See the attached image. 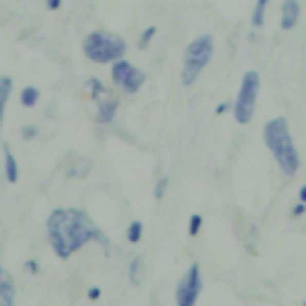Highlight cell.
<instances>
[{"instance_id": "6da1fadb", "label": "cell", "mask_w": 306, "mask_h": 306, "mask_svg": "<svg viewBox=\"0 0 306 306\" xmlns=\"http://www.w3.org/2000/svg\"><path fill=\"white\" fill-rule=\"evenodd\" d=\"M48 242L53 246L58 258H67L72 254L86 246L89 242L98 239V242L108 246V239L101 235V230L96 227V223L89 218L86 211L79 208H58L48 216Z\"/></svg>"}, {"instance_id": "7a4b0ae2", "label": "cell", "mask_w": 306, "mask_h": 306, "mask_svg": "<svg viewBox=\"0 0 306 306\" xmlns=\"http://www.w3.org/2000/svg\"><path fill=\"white\" fill-rule=\"evenodd\" d=\"M263 139H265V146L271 148V153L275 156V160H278L280 170L285 175H290V177L297 175V170H299V153L294 148L287 120L285 118L271 120V122L263 127Z\"/></svg>"}, {"instance_id": "3957f363", "label": "cell", "mask_w": 306, "mask_h": 306, "mask_svg": "<svg viewBox=\"0 0 306 306\" xmlns=\"http://www.w3.org/2000/svg\"><path fill=\"white\" fill-rule=\"evenodd\" d=\"M84 55L89 58L91 63L105 65V63H115L120 58H125L127 53V43L125 39L112 34H105V31H91L86 39H84Z\"/></svg>"}, {"instance_id": "277c9868", "label": "cell", "mask_w": 306, "mask_h": 306, "mask_svg": "<svg viewBox=\"0 0 306 306\" xmlns=\"http://www.w3.org/2000/svg\"><path fill=\"white\" fill-rule=\"evenodd\" d=\"M213 58V36L203 34L196 36L194 41L187 46L184 50V60H182V86H192V84L199 79L206 65L211 63Z\"/></svg>"}, {"instance_id": "5b68a950", "label": "cell", "mask_w": 306, "mask_h": 306, "mask_svg": "<svg viewBox=\"0 0 306 306\" xmlns=\"http://www.w3.org/2000/svg\"><path fill=\"white\" fill-rule=\"evenodd\" d=\"M258 89H261V76H258V72H254V70L246 72V74L242 76L239 93H237V101H235V105H232L235 120L239 122V125H249L251 118H254Z\"/></svg>"}, {"instance_id": "8992f818", "label": "cell", "mask_w": 306, "mask_h": 306, "mask_svg": "<svg viewBox=\"0 0 306 306\" xmlns=\"http://www.w3.org/2000/svg\"><path fill=\"white\" fill-rule=\"evenodd\" d=\"M201 271H199V265L192 263L189 265V271L182 275V280L177 282V290H175V301L177 306H196V299H199V294H201Z\"/></svg>"}, {"instance_id": "52a82bcc", "label": "cell", "mask_w": 306, "mask_h": 306, "mask_svg": "<svg viewBox=\"0 0 306 306\" xmlns=\"http://www.w3.org/2000/svg\"><path fill=\"white\" fill-rule=\"evenodd\" d=\"M299 14H301L299 0H285V3H282V10H280V27L285 29V31L294 29L297 22H299Z\"/></svg>"}, {"instance_id": "ba28073f", "label": "cell", "mask_w": 306, "mask_h": 306, "mask_svg": "<svg viewBox=\"0 0 306 306\" xmlns=\"http://www.w3.org/2000/svg\"><path fill=\"white\" fill-rule=\"evenodd\" d=\"M14 297H17L14 278L5 268H0V306H14Z\"/></svg>"}, {"instance_id": "9c48e42d", "label": "cell", "mask_w": 306, "mask_h": 306, "mask_svg": "<svg viewBox=\"0 0 306 306\" xmlns=\"http://www.w3.org/2000/svg\"><path fill=\"white\" fill-rule=\"evenodd\" d=\"M132 72H134V65L132 63H127L125 58H120V60H115L112 63V70H110V76H112V82L118 84L120 89L127 84V79L132 76Z\"/></svg>"}, {"instance_id": "30bf717a", "label": "cell", "mask_w": 306, "mask_h": 306, "mask_svg": "<svg viewBox=\"0 0 306 306\" xmlns=\"http://www.w3.org/2000/svg\"><path fill=\"white\" fill-rule=\"evenodd\" d=\"M98 101V112H96V120L101 125H108L115 120V112H118V101L112 98H96Z\"/></svg>"}, {"instance_id": "8fae6325", "label": "cell", "mask_w": 306, "mask_h": 306, "mask_svg": "<svg viewBox=\"0 0 306 306\" xmlns=\"http://www.w3.org/2000/svg\"><path fill=\"white\" fill-rule=\"evenodd\" d=\"M5 177L10 184L20 182V167H17V158L12 156V151L5 146Z\"/></svg>"}, {"instance_id": "7c38bea8", "label": "cell", "mask_w": 306, "mask_h": 306, "mask_svg": "<svg viewBox=\"0 0 306 306\" xmlns=\"http://www.w3.org/2000/svg\"><path fill=\"white\" fill-rule=\"evenodd\" d=\"M144 82H146V74H144L141 70H137V67H134L132 76L127 79V84L122 86V91H125V93H137V91H139L141 86H144Z\"/></svg>"}, {"instance_id": "4fadbf2b", "label": "cell", "mask_w": 306, "mask_h": 306, "mask_svg": "<svg viewBox=\"0 0 306 306\" xmlns=\"http://www.w3.org/2000/svg\"><path fill=\"white\" fill-rule=\"evenodd\" d=\"M271 0H256V5H254V12H251V27H263L265 22V7H268Z\"/></svg>"}, {"instance_id": "5bb4252c", "label": "cell", "mask_w": 306, "mask_h": 306, "mask_svg": "<svg viewBox=\"0 0 306 306\" xmlns=\"http://www.w3.org/2000/svg\"><path fill=\"white\" fill-rule=\"evenodd\" d=\"M39 96H41V93H39L36 86H24L20 93V103L24 105V108H34V105L39 103Z\"/></svg>"}, {"instance_id": "9a60e30c", "label": "cell", "mask_w": 306, "mask_h": 306, "mask_svg": "<svg viewBox=\"0 0 306 306\" xmlns=\"http://www.w3.org/2000/svg\"><path fill=\"white\" fill-rule=\"evenodd\" d=\"M141 230H144V225H141L139 220H134V223L127 227V239H129V244H139L141 242Z\"/></svg>"}, {"instance_id": "2e32d148", "label": "cell", "mask_w": 306, "mask_h": 306, "mask_svg": "<svg viewBox=\"0 0 306 306\" xmlns=\"http://www.w3.org/2000/svg\"><path fill=\"white\" fill-rule=\"evenodd\" d=\"M156 34H158V29H156V27H146V29H144V31H141V36H139V48H146Z\"/></svg>"}, {"instance_id": "e0dca14e", "label": "cell", "mask_w": 306, "mask_h": 306, "mask_svg": "<svg viewBox=\"0 0 306 306\" xmlns=\"http://www.w3.org/2000/svg\"><path fill=\"white\" fill-rule=\"evenodd\" d=\"M10 93H12V79L10 76H0V98L7 101Z\"/></svg>"}, {"instance_id": "ac0fdd59", "label": "cell", "mask_w": 306, "mask_h": 306, "mask_svg": "<svg viewBox=\"0 0 306 306\" xmlns=\"http://www.w3.org/2000/svg\"><path fill=\"white\" fill-rule=\"evenodd\" d=\"M201 225H203V218L199 216V213H194V216L189 218V235H192V237L199 235V230H201Z\"/></svg>"}, {"instance_id": "d6986e66", "label": "cell", "mask_w": 306, "mask_h": 306, "mask_svg": "<svg viewBox=\"0 0 306 306\" xmlns=\"http://www.w3.org/2000/svg\"><path fill=\"white\" fill-rule=\"evenodd\" d=\"M167 184H170V177H160L158 184H156V201H163V196L167 192Z\"/></svg>"}, {"instance_id": "ffe728a7", "label": "cell", "mask_w": 306, "mask_h": 306, "mask_svg": "<svg viewBox=\"0 0 306 306\" xmlns=\"http://www.w3.org/2000/svg\"><path fill=\"white\" fill-rule=\"evenodd\" d=\"M89 91H91V96L98 98V96H103V84L98 82V79H89Z\"/></svg>"}, {"instance_id": "44dd1931", "label": "cell", "mask_w": 306, "mask_h": 306, "mask_svg": "<svg viewBox=\"0 0 306 306\" xmlns=\"http://www.w3.org/2000/svg\"><path fill=\"white\" fill-rule=\"evenodd\" d=\"M139 268H141V261H139V258H134L132 265H129V280H132L134 285L139 282Z\"/></svg>"}, {"instance_id": "7402d4cb", "label": "cell", "mask_w": 306, "mask_h": 306, "mask_svg": "<svg viewBox=\"0 0 306 306\" xmlns=\"http://www.w3.org/2000/svg\"><path fill=\"white\" fill-rule=\"evenodd\" d=\"M36 134H39V129H36L34 125H27L24 129H22V139L31 141V139H36Z\"/></svg>"}, {"instance_id": "603a6c76", "label": "cell", "mask_w": 306, "mask_h": 306, "mask_svg": "<svg viewBox=\"0 0 306 306\" xmlns=\"http://www.w3.org/2000/svg\"><path fill=\"white\" fill-rule=\"evenodd\" d=\"M27 271L31 273V275H36V273H39V263H36L34 258H29V261H27Z\"/></svg>"}, {"instance_id": "cb8c5ba5", "label": "cell", "mask_w": 306, "mask_h": 306, "mask_svg": "<svg viewBox=\"0 0 306 306\" xmlns=\"http://www.w3.org/2000/svg\"><path fill=\"white\" fill-rule=\"evenodd\" d=\"M46 5H48V10H60V7H63V0H46Z\"/></svg>"}, {"instance_id": "d4e9b609", "label": "cell", "mask_w": 306, "mask_h": 306, "mask_svg": "<svg viewBox=\"0 0 306 306\" xmlns=\"http://www.w3.org/2000/svg\"><path fill=\"white\" fill-rule=\"evenodd\" d=\"M98 297H101V290H98V287H91V290H89V299L96 301Z\"/></svg>"}, {"instance_id": "484cf974", "label": "cell", "mask_w": 306, "mask_h": 306, "mask_svg": "<svg viewBox=\"0 0 306 306\" xmlns=\"http://www.w3.org/2000/svg\"><path fill=\"white\" fill-rule=\"evenodd\" d=\"M292 213H294V216H304V213H306V203H299V206H294Z\"/></svg>"}, {"instance_id": "4316f807", "label": "cell", "mask_w": 306, "mask_h": 306, "mask_svg": "<svg viewBox=\"0 0 306 306\" xmlns=\"http://www.w3.org/2000/svg\"><path fill=\"white\" fill-rule=\"evenodd\" d=\"M230 110V103H220V105H218V108H216V112H218V115H223V112H227Z\"/></svg>"}, {"instance_id": "83f0119b", "label": "cell", "mask_w": 306, "mask_h": 306, "mask_svg": "<svg viewBox=\"0 0 306 306\" xmlns=\"http://www.w3.org/2000/svg\"><path fill=\"white\" fill-rule=\"evenodd\" d=\"M5 103H7V101H3V98H0V127H3V115H5Z\"/></svg>"}, {"instance_id": "f1b7e54d", "label": "cell", "mask_w": 306, "mask_h": 306, "mask_svg": "<svg viewBox=\"0 0 306 306\" xmlns=\"http://www.w3.org/2000/svg\"><path fill=\"white\" fill-rule=\"evenodd\" d=\"M299 199H301V203H306V184L299 189Z\"/></svg>"}, {"instance_id": "f546056e", "label": "cell", "mask_w": 306, "mask_h": 306, "mask_svg": "<svg viewBox=\"0 0 306 306\" xmlns=\"http://www.w3.org/2000/svg\"><path fill=\"white\" fill-rule=\"evenodd\" d=\"M304 306H306V301H304Z\"/></svg>"}]
</instances>
